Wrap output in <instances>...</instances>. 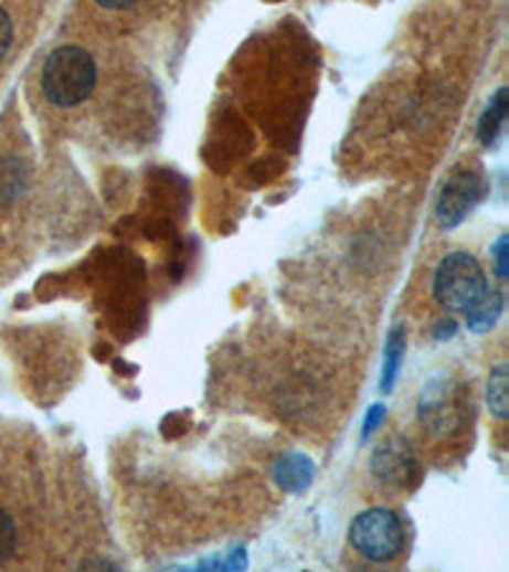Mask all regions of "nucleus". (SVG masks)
<instances>
[{
  "label": "nucleus",
  "instance_id": "15",
  "mask_svg": "<svg viewBox=\"0 0 509 572\" xmlns=\"http://www.w3.org/2000/svg\"><path fill=\"white\" fill-rule=\"evenodd\" d=\"M507 234H502V237H499L497 240V245H495V259H497V275L499 277H502V280H505V277H507V265H509V257H507Z\"/></svg>",
  "mask_w": 509,
  "mask_h": 572
},
{
  "label": "nucleus",
  "instance_id": "1",
  "mask_svg": "<svg viewBox=\"0 0 509 572\" xmlns=\"http://www.w3.org/2000/svg\"><path fill=\"white\" fill-rule=\"evenodd\" d=\"M97 84V66L85 49L62 46L46 59L41 87L56 107H77Z\"/></svg>",
  "mask_w": 509,
  "mask_h": 572
},
{
  "label": "nucleus",
  "instance_id": "7",
  "mask_svg": "<svg viewBox=\"0 0 509 572\" xmlns=\"http://www.w3.org/2000/svg\"><path fill=\"white\" fill-rule=\"evenodd\" d=\"M314 464L311 458L300 456V453H288L278 460L275 466V481H278L280 489L300 494L304 489H308V484L314 481Z\"/></svg>",
  "mask_w": 509,
  "mask_h": 572
},
{
  "label": "nucleus",
  "instance_id": "18",
  "mask_svg": "<svg viewBox=\"0 0 509 572\" xmlns=\"http://www.w3.org/2000/svg\"><path fill=\"white\" fill-rule=\"evenodd\" d=\"M99 6L103 8H115V11H120V8H130V6H136L138 0H97Z\"/></svg>",
  "mask_w": 509,
  "mask_h": 572
},
{
  "label": "nucleus",
  "instance_id": "13",
  "mask_svg": "<svg viewBox=\"0 0 509 572\" xmlns=\"http://www.w3.org/2000/svg\"><path fill=\"white\" fill-rule=\"evenodd\" d=\"M15 550V525L13 519L0 509V565L11 558Z\"/></svg>",
  "mask_w": 509,
  "mask_h": 572
},
{
  "label": "nucleus",
  "instance_id": "2",
  "mask_svg": "<svg viewBox=\"0 0 509 572\" xmlns=\"http://www.w3.org/2000/svg\"><path fill=\"white\" fill-rule=\"evenodd\" d=\"M433 293L446 310L464 314L487 293V275H484L479 259L471 257L469 252H454L444 257L436 280H433Z\"/></svg>",
  "mask_w": 509,
  "mask_h": 572
},
{
  "label": "nucleus",
  "instance_id": "6",
  "mask_svg": "<svg viewBox=\"0 0 509 572\" xmlns=\"http://www.w3.org/2000/svg\"><path fill=\"white\" fill-rule=\"evenodd\" d=\"M454 400H450L448 384H425V392L421 398V420L431 431H446L454 417Z\"/></svg>",
  "mask_w": 509,
  "mask_h": 572
},
{
  "label": "nucleus",
  "instance_id": "5",
  "mask_svg": "<svg viewBox=\"0 0 509 572\" xmlns=\"http://www.w3.org/2000/svg\"><path fill=\"white\" fill-rule=\"evenodd\" d=\"M372 470L380 481L403 486L411 481L413 458L407 451H400L397 445L385 443V445H380L378 453L372 456Z\"/></svg>",
  "mask_w": 509,
  "mask_h": 572
},
{
  "label": "nucleus",
  "instance_id": "12",
  "mask_svg": "<svg viewBox=\"0 0 509 572\" xmlns=\"http://www.w3.org/2000/svg\"><path fill=\"white\" fill-rule=\"evenodd\" d=\"M23 189V168L19 161H0V204H8Z\"/></svg>",
  "mask_w": 509,
  "mask_h": 572
},
{
  "label": "nucleus",
  "instance_id": "4",
  "mask_svg": "<svg viewBox=\"0 0 509 572\" xmlns=\"http://www.w3.org/2000/svg\"><path fill=\"white\" fill-rule=\"evenodd\" d=\"M481 197L484 187L477 173H456L454 179L446 183L444 191H441L436 209L441 226L454 230V226L462 224L464 219L474 212V206L479 204Z\"/></svg>",
  "mask_w": 509,
  "mask_h": 572
},
{
  "label": "nucleus",
  "instance_id": "16",
  "mask_svg": "<svg viewBox=\"0 0 509 572\" xmlns=\"http://www.w3.org/2000/svg\"><path fill=\"white\" fill-rule=\"evenodd\" d=\"M382 420H385V407L382 405H372L370 412H367L364 417V431H362V437H370L374 433V427H378Z\"/></svg>",
  "mask_w": 509,
  "mask_h": 572
},
{
  "label": "nucleus",
  "instance_id": "8",
  "mask_svg": "<svg viewBox=\"0 0 509 572\" xmlns=\"http://www.w3.org/2000/svg\"><path fill=\"white\" fill-rule=\"evenodd\" d=\"M502 308H505L502 293L487 290L477 303H474L471 308L464 310L466 326H469V331H474V333H487L497 326L499 316H502Z\"/></svg>",
  "mask_w": 509,
  "mask_h": 572
},
{
  "label": "nucleus",
  "instance_id": "3",
  "mask_svg": "<svg viewBox=\"0 0 509 572\" xmlns=\"http://www.w3.org/2000/svg\"><path fill=\"white\" fill-rule=\"evenodd\" d=\"M349 542H352L362 558L372 562H388L397 558L405 544L403 519L385 507L367 509L349 527Z\"/></svg>",
  "mask_w": 509,
  "mask_h": 572
},
{
  "label": "nucleus",
  "instance_id": "17",
  "mask_svg": "<svg viewBox=\"0 0 509 572\" xmlns=\"http://www.w3.org/2000/svg\"><path fill=\"white\" fill-rule=\"evenodd\" d=\"M456 331H458L456 321H441L438 328L433 333H436V339L444 341V339H450V336H456Z\"/></svg>",
  "mask_w": 509,
  "mask_h": 572
},
{
  "label": "nucleus",
  "instance_id": "10",
  "mask_svg": "<svg viewBox=\"0 0 509 572\" xmlns=\"http://www.w3.org/2000/svg\"><path fill=\"white\" fill-rule=\"evenodd\" d=\"M487 402L491 415L505 420L509 412V369L507 364H499L495 372L489 374L487 382Z\"/></svg>",
  "mask_w": 509,
  "mask_h": 572
},
{
  "label": "nucleus",
  "instance_id": "14",
  "mask_svg": "<svg viewBox=\"0 0 509 572\" xmlns=\"http://www.w3.org/2000/svg\"><path fill=\"white\" fill-rule=\"evenodd\" d=\"M11 41H13L11 15L6 13V8H0V62H3V56L8 54V49H11Z\"/></svg>",
  "mask_w": 509,
  "mask_h": 572
},
{
  "label": "nucleus",
  "instance_id": "11",
  "mask_svg": "<svg viewBox=\"0 0 509 572\" xmlns=\"http://www.w3.org/2000/svg\"><path fill=\"white\" fill-rule=\"evenodd\" d=\"M403 354H405V333H403V328L397 326V328H392V333L388 336V343H385V369H382V392H390L392 384H395Z\"/></svg>",
  "mask_w": 509,
  "mask_h": 572
},
{
  "label": "nucleus",
  "instance_id": "9",
  "mask_svg": "<svg viewBox=\"0 0 509 572\" xmlns=\"http://www.w3.org/2000/svg\"><path fill=\"white\" fill-rule=\"evenodd\" d=\"M505 120H507V89L502 87L495 97H491L487 113L481 115L479 140L484 142V146H491V142L499 138Z\"/></svg>",
  "mask_w": 509,
  "mask_h": 572
}]
</instances>
